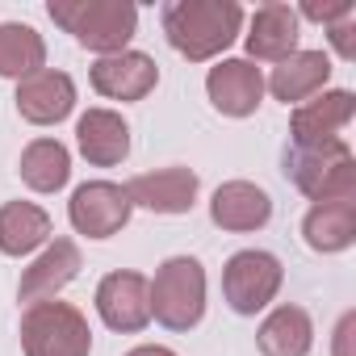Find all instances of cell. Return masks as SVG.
Listing matches in <instances>:
<instances>
[{
    "label": "cell",
    "instance_id": "obj_19",
    "mask_svg": "<svg viewBox=\"0 0 356 356\" xmlns=\"http://www.w3.org/2000/svg\"><path fill=\"white\" fill-rule=\"evenodd\" d=\"M256 348L260 356H310L314 348V318L306 306H273L256 331Z\"/></svg>",
    "mask_w": 356,
    "mask_h": 356
},
{
    "label": "cell",
    "instance_id": "obj_17",
    "mask_svg": "<svg viewBox=\"0 0 356 356\" xmlns=\"http://www.w3.org/2000/svg\"><path fill=\"white\" fill-rule=\"evenodd\" d=\"M331 80V55L327 51H293L289 59H281L268 80H264V92H273L281 105H302L310 97H318Z\"/></svg>",
    "mask_w": 356,
    "mask_h": 356
},
{
    "label": "cell",
    "instance_id": "obj_7",
    "mask_svg": "<svg viewBox=\"0 0 356 356\" xmlns=\"http://www.w3.org/2000/svg\"><path fill=\"white\" fill-rule=\"evenodd\" d=\"M97 314L109 331H122V335H138L147 323H151V277L134 273V268H118V273H105L97 293Z\"/></svg>",
    "mask_w": 356,
    "mask_h": 356
},
{
    "label": "cell",
    "instance_id": "obj_9",
    "mask_svg": "<svg viewBox=\"0 0 356 356\" xmlns=\"http://www.w3.org/2000/svg\"><path fill=\"white\" fill-rule=\"evenodd\" d=\"M356 118V97L348 88H323L318 97L293 105L289 113V147H323L343 138Z\"/></svg>",
    "mask_w": 356,
    "mask_h": 356
},
{
    "label": "cell",
    "instance_id": "obj_18",
    "mask_svg": "<svg viewBox=\"0 0 356 356\" xmlns=\"http://www.w3.org/2000/svg\"><path fill=\"white\" fill-rule=\"evenodd\" d=\"M76 147L92 168H118L130 155V126L118 109H88L76 122Z\"/></svg>",
    "mask_w": 356,
    "mask_h": 356
},
{
    "label": "cell",
    "instance_id": "obj_14",
    "mask_svg": "<svg viewBox=\"0 0 356 356\" xmlns=\"http://www.w3.org/2000/svg\"><path fill=\"white\" fill-rule=\"evenodd\" d=\"M84 268V256H80V243L76 239H51L34 260L30 268L22 273L17 281V298L30 306V302H47V298H59Z\"/></svg>",
    "mask_w": 356,
    "mask_h": 356
},
{
    "label": "cell",
    "instance_id": "obj_3",
    "mask_svg": "<svg viewBox=\"0 0 356 356\" xmlns=\"http://www.w3.org/2000/svg\"><path fill=\"white\" fill-rule=\"evenodd\" d=\"M285 181L318 202H356V151L335 138L323 147H285Z\"/></svg>",
    "mask_w": 356,
    "mask_h": 356
},
{
    "label": "cell",
    "instance_id": "obj_27",
    "mask_svg": "<svg viewBox=\"0 0 356 356\" xmlns=\"http://www.w3.org/2000/svg\"><path fill=\"white\" fill-rule=\"evenodd\" d=\"M126 356H176V352L163 348V343H138V348H130Z\"/></svg>",
    "mask_w": 356,
    "mask_h": 356
},
{
    "label": "cell",
    "instance_id": "obj_1",
    "mask_svg": "<svg viewBox=\"0 0 356 356\" xmlns=\"http://www.w3.org/2000/svg\"><path fill=\"white\" fill-rule=\"evenodd\" d=\"M243 5L239 0H168L159 9L163 38L189 63H210L243 38Z\"/></svg>",
    "mask_w": 356,
    "mask_h": 356
},
{
    "label": "cell",
    "instance_id": "obj_26",
    "mask_svg": "<svg viewBox=\"0 0 356 356\" xmlns=\"http://www.w3.org/2000/svg\"><path fill=\"white\" fill-rule=\"evenodd\" d=\"M356 343V310H348L339 323H335V335H331V356H356L352 352Z\"/></svg>",
    "mask_w": 356,
    "mask_h": 356
},
{
    "label": "cell",
    "instance_id": "obj_16",
    "mask_svg": "<svg viewBox=\"0 0 356 356\" xmlns=\"http://www.w3.org/2000/svg\"><path fill=\"white\" fill-rule=\"evenodd\" d=\"M210 222L231 235H252L273 222V197L256 181H222L210 197Z\"/></svg>",
    "mask_w": 356,
    "mask_h": 356
},
{
    "label": "cell",
    "instance_id": "obj_23",
    "mask_svg": "<svg viewBox=\"0 0 356 356\" xmlns=\"http://www.w3.org/2000/svg\"><path fill=\"white\" fill-rule=\"evenodd\" d=\"M47 67V42L26 22H0V80H26Z\"/></svg>",
    "mask_w": 356,
    "mask_h": 356
},
{
    "label": "cell",
    "instance_id": "obj_15",
    "mask_svg": "<svg viewBox=\"0 0 356 356\" xmlns=\"http://www.w3.org/2000/svg\"><path fill=\"white\" fill-rule=\"evenodd\" d=\"M17 113L30 126H59L76 109V80L59 67H42L26 80H17Z\"/></svg>",
    "mask_w": 356,
    "mask_h": 356
},
{
    "label": "cell",
    "instance_id": "obj_11",
    "mask_svg": "<svg viewBox=\"0 0 356 356\" xmlns=\"http://www.w3.org/2000/svg\"><path fill=\"white\" fill-rule=\"evenodd\" d=\"M302 38V22L293 13V5L285 0H268L260 5L248 22H243V59L248 63H281L298 51Z\"/></svg>",
    "mask_w": 356,
    "mask_h": 356
},
{
    "label": "cell",
    "instance_id": "obj_2",
    "mask_svg": "<svg viewBox=\"0 0 356 356\" xmlns=\"http://www.w3.org/2000/svg\"><path fill=\"white\" fill-rule=\"evenodd\" d=\"M47 13L97 59L130 51V38L138 34V9L130 0H51Z\"/></svg>",
    "mask_w": 356,
    "mask_h": 356
},
{
    "label": "cell",
    "instance_id": "obj_6",
    "mask_svg": "<svg viewBox=\"0 0 356 356\" xmlns=\"http://www.w3.org/2000/svg\"><path fill=\"white\" fill-rule=\"evenodd\" d=\"M281 281H285L281 260L273 252H260V248H243L222 264V298L243 318L268 310L281 293Z\"/></svg>",
    "mask_w": 356,
    "mask_h": 356
},
{
    "label": "cell",
    "instance_id": "obj_24",
    "mask_svg": "<svg viewBox=\"0 0 356 356\" xmlns=\"http://www.w3.org/2000/svg\"><path fill=\"white\" fill-rule=\"evenodd\" d=\"M298 22H314V26H335L343 17H356V5L352 0H302V9H293Z\"/></svg>",
    "mask_w": 356,
    "mask_h": 356
},
{
    "label": "cell",
    "instance_id": "obj_25",
    "mask_svg": "<svg viewBox=\"0 0 356 356\" xmlns=\"http://www.w3.org/2000/svg\"><path fill=\"white\" fill-rule=\"evenodd\" d=\"M327 42H331V51H335L343 63H352V59H356V17H343V22L327 26Z\"/></svg>",
    "mask_w": 356,
    "mask_h": 356
},
{
    "label": "cell",
    "instance_id": "obj_5",
    "mask_svg": "<svg viewBox=\"0 0 356 356\" xmlns=\"http://www.w3.org/2000/svg\"><path fill=\"white\" fill-rule=\"evenodd\" d=\"M22 352L26 356H92V327L72 302L47 298L22 310Z\"/></svg>",
    "mask_w": 356,
    "mask_h": 356
},
{
    "label": "cell",
    "instance_id": "obj_13",
    "mask_svg": "<svg viewBox=\"0 0 356 356\" xmlns=\"http://www.w3.org/2000/svg\"><path fill=\"white\" fill-rule=\"evenodd\" d=\"M206 97L222 118H252L264 101V72L248 59H218L206 72Z\"/></svg>",
    "mask_w": 356,
    "mask_h": 356
},
{
    "label": "cell",
    "instance_id": "obj_10",
    "mask_svg": "<svg viewBox=\"0 0 356 356\" xmlns=\"http://www.w3.org/2000/svg\"><path fill=\"white\" fill-rule=\"evenodd\" d=\"M130 206L134 210H151V214H189L197 206V172L193 168H181V163H172V168H155V172H138L130 176V181L122 185Z\"/></svg>",
    "mask_w": 356,
    "mask_h": 356
},
{
    "label": "cell",
    "instance_id": "obj_21",
    "mask_svg": "<svg viewBox=\"0 0 356 356\" xmlns=\"http://www.w3.org/2000/svg\"><path fill=\"white\" fill-rule=\"evenodd\" d=\"M302 239L318 256H339L356 243V202H318L302 218Z\"/></svg>",
    "mask_w": 356,
    "mask_h": 356
},
{
    "label": "cell",
    "instance_id": "obj_22",
    "mask_svg": "<svg viewBox=\"0 0 356 356\" xmlns=\"http://www.w3.org/2000/svg\"><path fill=\"white\" fill-rule=\"evenodd\" d=\"M17 172L34 193H59L72 181V151L59 138H34V143H26Z\"/></svg>",
    "mask_w": 356,
    "mask_h": 356
},
{
    "label": "cell",
    "instance_id": "obj_4",
    "mask_svg": "<svg viewBox=\"0 0 356 356\" xmlns=\"http://www.w3.org/2000/svg\"><path fill=\"white\" fill-rule=\"evenodd\" d=\"M151 318L168 331H193L206 318V268L197 256H168L155 268Z\"/></svg>",
    "mask_w": 356,
    "mask_h": 356
},
{
    "label": "cell",
    "instance_id": "obj_20",
    "mask_svg": "<svg viewBox=\"0 0 356 356\" xmlns=\"http://www.w3.org/2000/svg\"><path fill=\"white\" fill-rule=\"evenodd\" d=\"M51 239H55V222L42 206H34V202H5L0 206V252L5 256H13V260L34 256Z\"/></svg>",
    "mask_w": 356,
    "mask_h": 356
},
{
    "label": "cell",
    "instance_id": "obj_12",
    "mask_svg": "<svg viewBox=\"0 0 356 356\" xmlns=\"http://www.w3.org/2000/svg\"><path fill=\"white\" fill-rule=\"evenodd\" d=\"M88 80L105 101L130 105V101H143L147 92H155L159 63L151 55H143V51H118V55H101L88 67Z\"/></svg>",
    "mask_w": 356,
    "mask_h": 356
},
{
    "label": "cell",
    "instance_id": "obj_8",
    "mask_svg": "<svg viewBox=\"0 0 356 356\" xmlns=\"http://www.w3.org/2000/svg\"><path fill=\"white\" fill-rule=\"evenodd\" d=\"M130 214H134V206H130L126 189L113 181H84L67 202V222L84 239H113L130 222Z\"/></svg>",
    "mask_w": 356,
    "mask_h": 356
}]
</instances>
